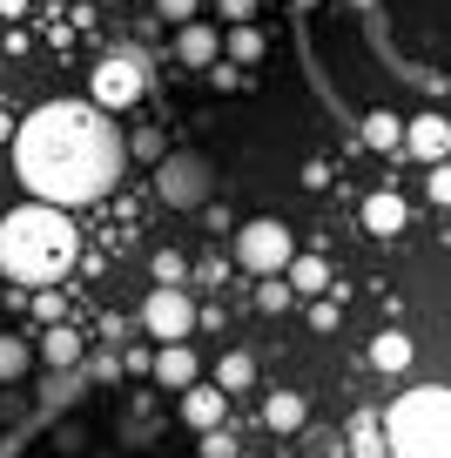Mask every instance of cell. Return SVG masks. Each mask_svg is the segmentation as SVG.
I'll return each instance as SVG.
<instances>
[{"instance_id": "cell-1", "label": "cell", "mask_w": 451, "mask_h": 458, "mask_svg": "<svg viewBox=\"0 0 451 458\" xmlns=\"http://www.w3.org/2000/svg\"><path fill=\"white\" fill-rule=\"evenodd\" d=\"M122 162H128V142L115 129V108H101V101H47L14 135L21 182L41 202H61V209L101 202L122 182Z\"/></svg>"}, {"instance_id": "cell-2", "label": "cell", "mask_w": 451, "mask_h": 458, "mask_svg": "<svg viewBox=\"0 0 451 458\" xmlns=\"http://www.w3.org/2000/svg\"><path fill=\"white\" fill-rule=\"evenodd\" d=\"M74 250H81V236H74L61 202L34 196L28 209H14L0 223V270L14 276V284H61L74 270Z\"/></svg>"}, {"instance_id": "cell-3", "label": "cell", "mask_w": 451, "mask_h": 458, "mask_svg": "<svg viewBox=\"0 0 451 458\" xmlns=\"http://www.w3.org/2000/svg\"><path fill=\"white\" fill-rule=\"evenodd\" d=\"M391 458H451V385H418L384 418Z\"/></svg>"}, {"instance_id": "cell-4", "label": "cell", "mask_w": 451, "mask_h": 458, "mask_svg": "<svg viewBox=\"0 0 451 458\" xmlns=\"http://www.w3.org/2000/svg\"><path fill=\"white\" fill-rule=\"evenodd\" d=\"M156 196L169 202V209H209V196H216V162L196 156V148L162 156V162H156Z\"/></svg>"}, {"instance_id": "cell-5", "label": "cell", "mask_w": 451, "mask_h": 458, "mask_svg": "<svg viewBox=\"0 0 451 458\" xmlns=\"http://www.w3.org/2000/svg\"><path fill=\"white\" fill-rule=\"evenodd\" d=\"M290 257H296V236L277 223V216H256V223H243L236 229V263L250 276H277V270H290Z\"/></svg>"}, {"instance_id": "cell-6", "label": "cell", "mask_w": 451, "mask_h": 458, "mask_svg": "<svg viewBox=\"0 0 451 458\" xmlns=\"http://www.w3.org/2000/svg\"><path fill=\"white\" fill-rule=\"evenodd\" d=\"M196 324H202V310H196V297H189L183 284H162V290H149V303H141V330H149L156 344L189 337Z\"/></svg>"}, {"instance_id": "cell-7", "label": "cell", "mask_w": 451, "mask_h": 458, "mask_svg": "<svg viewBox=\"0 0 451 458\" xmlns=\"http://www.w3.org/2000/svg\"><path fill=\"white\" fill-rule=\"evenodd\" d=\"M141 88H149V68H141V55H108V61L95 68V101H101V108H115V114L135 108Z\"/></svg>"}, {"instance_id": "cell-8", "label": "cell", "mask_w": 451, "mask_h": 458, "mask_svg": "<svg viewBox=\"0 0 451 458\" xmlns=\"http://www.w3.org/2000/svg\"><path fill=\"white\" fill-rule=\"evenodd\" d=\"M183 425H196V431H216V425H229V391L223 385H189L183 391Z\"/></svg>"}, {"instance_id": "cell-9", "label": "cell", "mask_w": 451, "mask_h": 458, "mask_svg": "<svg viewBox=\"0 0 451 458\" xmlns=\"http://www.w3.org/2000/svg\"><path fill=\"white\" fill-rule=\"evenodd\" d=\"M175 61H189V68H216V61H223V34H216L209 21H183V28H175Z\"/></svg>"}, {"instance_id": "cell-10", "label": "cell", "mask_w": 451, "mask_h": 458, "mask_svg": "<svg viewBox=\"0 0 451 458\" xmlns=\"http://www.w3.org/2000/svg\"><path fill=\"white\" fill-rule=\"evenodd\" d=\"M202 377V358L189 351V337H175V344H162L156 351V385H169V391H189Z\"/></svg>"}, {"instance_id": "cell-11", "label": "cell", "mask_w": 451, "mask_h": 458, "mask_svg": "<svg viewBox=\"0 0 451 458\" xmlns=\"http://www.w3.org/2000/svg\"><path fill=\"white\" fill-rule=\"evenodd\" d=\"M404 148H411L418 162H445L451 122H445V114H418V122H404Z\"/></svg>"}, {"instance_id": "cell-12", "label": "cell", "mask_w": 451, "mask_h": 458, "mask_svg": "<svg viewBox=\"0 0 451 458\" xmlns=\"http://www.w3.org/2000/svg\"><path fill=\"white\" fill-rule=\"evenodd\" d=\"M81 351H88V344H81L74 324H47V337H41V364H47V371H74Z\"/></svg>"}, {"instance_id": "cell-13", "label": "cell", "mask_w": 451, "mask_h": 458, "mask_svg": "<svg viewBox=\"0 0 451 458\" xmlns=\"http://www.w3.org/2000/svg\"><path fill=\"white\" fill-rule=\"evenodd\" d=\"M404 196H397V189H378V196H364V229L370 236H397V229H404Z\"/></svg>"}, {"instance_id": "cell-14", "label": "cell", "mask_w": 451, "mask_h": 458, "mask_svg": "<svg viewBox=\"0 0 451 458\" xmlns=\"http://www.w3.org/2000/svg\"><path fill=\"white\" fill-rule=\"evenodd\" d=\"M303 418H311V398H303V391H269L263 398V425L269 431H303Z\"/></svg>"}, {"instance_id": "cell-15", "label": "cell", "mask_w": 451, "mask_h": 458, "mask_svg": "<svg viewBox=\"0 0 451 458\" xmlns=\"http://www.w3.org/2000/svg\"><path fill=\"white\" fill-rule=\"evenodd\" d=\"M34 364H41V344H21V337L0 330V385H21Z\"/></svg>"}, {"instance_id": "cell-16", "label": "cell", "mask_w": 451, "mask_h": 458, "mask_svg": "<svg viewBox=\"0 0 451 458\" xmlns=\"http://www.w3.org/2000/svg\"><path fill=\"white\" fill-rule=\"evenodd\" d=\"M370 364H378V371H404L411 364V337L404 330H378V337H370Z\"/></svg>"}, {"instance_id": "cell-17", "label": "cell", "mask_w": 451, "mask_h": 458, "mask_svg": "<svg viewBox=\"0 0 451 458\" xmlns=\"http://www.w3.org/2000/svg\"><path fill=\"white\" fill-rule=\"evenodd\" d=\"M229 61H236V68H250V61H263V28H256V21H229Z\"/></svg>"}, {"instance_id": "cell-18", "label": "cell", "mask_w": 451, "mask_h": 458, "mask_svg": "<svg viewBox=\"0 0 451 458\" xmlns=\"http://www.w3.org/2000/svg\"><path fill=\"white\" fill-rule=\"evenodd\" d=\"M216 385H223L229 398H236V391H250V385H256V358H250V351H223V364H216Z\"/></svg>"}, {"instance_id": "cell-19", "label": "cell", "mask_w": 451, "mask_h": 458, "mask_svg": "<svg viewBox=\"0 0 451 458\" xmlns=\"http://www.w3.org/2000/svg\"><path fill=\"white\" fill-rule=\"evenodd\" d=\"M364 142L370 148H404V122H397L391 108H370L364 114Z\"/></svg>"}, {"instance_id": "cell-20", "label": "cell", "mask_w": 451, "mask_h": 458, "mask_svg": "<svg viewBox=\"0 0 451 458\" xmlns=\"http://www.w3.org/2000/svg\"><path fill=\"white\" fill-rule=\"evenodd\" d=\"M351 452H357V458H384V452H391L384 418H357V425H351Z\"/></svg>"}, {"instance_id": "cell-21", "label": "cell", "mask_w": 451, "mask_h": 458, "mask_svg": "<svg viewBox=\"0 0 451 458\" xmlns=\"http://www.w3.org/2000/svg\"><path fill=\"white\" fill-rule=\"evenodd\" d=\"M283 276H290V284L303 290V297L330 290V263H324V257H290V270H283Z\"/></svg>"}, {"instance_id": "cell-22", "label": "cell", "mask_w": 451, "mask_h": 458, "mask_svg": "<svg viewBox=\"0 0 451 458\" xmlns=\"http://www.w3.org/2000/svg\"><path fill=\"white\" fill-rule=\"evenodd\" d=\"M290 297H296V284H290V276L277 270V276H263V290H256V310H263V317H277V310H283Z\"/></svg>"}, {"instance_id": "cell-23", "label": "cell", "mask_w": 451, "mask_h": 458, "mask_svg": "<svg viewBox=\"0 0 451 458\" xmlns=\"http://www.w3.org/2000/svg\"><path fill=\"white\" fill-rule=\"evenodd\" d=\"M424 196H431L438 209H451V162H431V175H424Z\"/></svg>"}, {"instance_id": "cell-24", "label": "cell", "mask_w": 451, "mask_h": 458, "mask_svg": "<svg viewBox=\"0 0 451 458\" xmlns=\"http://www.w3.org/2000/svg\"><path fill=\"white\" fill-rule=\"evenodd\" d=\"M183 276H189V263L175 250H156V284H183Z\"/></svg>"}, {"instance_id": "cell-25", "label": "cell", "mask_w": 451, "mask_h": 458, "mask_svg": "<svg viewBox=\"0 0 451 458\" xmlns=\"http://www.w3.org/2000/svg\"><path fill=\"white\" fill-rule=\"evenodd\" d=\"M128 148H135L141 162H162V156H169V142H162L156 129H141V135H135V142H128Z\"/></svg>"}, {"instance_id": "cell-26", "label": "cell", "mask_w": 451, "mask_h": 458, "mask_svg": "<svg viewBox=\"0 0 451 458\" xmlns=\"http://www.w3.org/2000/svg\"><path fill=\"white\" fill-rule=\"evenodd\" d=\"M202 458H236V438H229L223 425H216V431H202Z\"/></svg>"}, {"instance_id": "cell-27", "label": "cell", "mask_w": 451, "mask_h": 458, "mask_svg": "<svg viewBox=\"0 0 451 458\" xmlns=\"http://www.w3.org/2000/svg\"><path fill=\"white\" fill-rule=\"evenodd\" d=\"M34 310H41V324H61V317H68V303H61V290H41V297H34Z\"/></svg>"}, {"instance_id": "cell-28", "label": "cell", "mask_w": 451, "mask_h": 458, "mask_svg": "<svg viewBox=\"0 0 451 458\" xmlns=\"http://www.w3.org/2000/svg\"><path fill=\"white\" fill-rule=\"evenodd\" d=\"M156 7H162V21H175V28H183V21H196L202 0H156Z\"/></svg>"}, {"instance_id": "cell-29", "label": "cell", "mask_w": 451, "mask_h": 458, "mask_svg": "<svg viewBox=\"0 0 451 458\" xmlns=\"http://www.w3.org/2000/svg\"><path fill=\"white\" fill-rule=\"evenodd\" d=\"M311 324H317V330H337V297H317V303H311Z\"/></svg>"}, {"instance_id": "cell-30", "label": "cell", "mask_w": 451, "mask_h": 458, "mask_svg": "<svg viewBox=\"0 0 451 458\" xmlns=\"http://www.w3.org/2000/svg\"><path fill=\"white\" fill-rule=\"evenodd\" d=\"M223 7V21H256V0H216Z\"/></svg>"}, {"instance_id": "cell-31", "label": "cell", "mask_w": 451, "mask_h": 458, "mask_svg": "<svg viewBox=\"0 0 451 458\" xmlns=\"http://www.w3.org/2000/svg\"><path fill=\"white\" fill-rule=\"evenodd\" d=\"M14 135H21V129H14V122H7V114H0V142H14Z\"/></svg>"}]
</instances>
